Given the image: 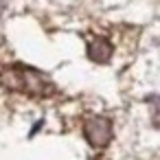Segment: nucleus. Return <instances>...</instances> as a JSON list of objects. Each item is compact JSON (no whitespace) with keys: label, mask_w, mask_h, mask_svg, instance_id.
I'll use <instances>...</instances> for the list:
<instances>
[{"label":"nucleus","mask_w":160,"mask_h":160,"mask_svg":"<svg viewBox=\"0 0 160 160\" xmlns=\"http://www.w3.org/2000/svg\"><path fill=\"white\" fill-rule=\"evenodd\" d=\"M88 57L92 62H99V64L108 62L112 57V44L105 38H92L88 42Z\"/></svg>","instance_id":"obj_3"},{"label":"nucleus","mask_w":160,"mask_h":160,"mask_svg":"<svg viewBox=\"0 0 160 160\" xmlns=\"http://www.w3.org/2000/svg\"><path fill=\"white\" fill-rule=\"evenodd\" d=\"M83 134L92 147H108V142L112 140V123L105 116H88L83 123Z\"/></svg>","instance_id":"obj_2"},{"label":"nucleus","mask_w":160,"mask_h":160,"mask_svg":"<svg viewBox=\"0 0 160 160\" xmlns=\"http://www.w3.org/2000/svg\"><path fill=\"white\" fill-rule=\"evenodd\" d=\"M0 83L11 92H22L29 97H51L55 86L40 72L29 66H7L0 72Z\"/></svg>","instance_id":"obj_1"},{"label":"nucleus","mask_w":160,"mask_h":160,"mask_svg":"<svg viewBox=\"0 0 160 160\" xmlns=\"http://www.w3.org/2000/svg\"><path fill=\"white\" fill-rule=\"evenodd\" d=\"M151 121H153V125L160 127V97H156L151 103Z\"/></svg>","instance_id":"obj_4"}]
</instances>
